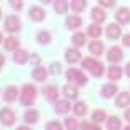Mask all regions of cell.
Here are the masks:
<instances>
[{"mask_svg": "<svg viewBox=\"0 0 130 130\" xmlns=\"http://www.w3.org/2000/svg\"><path fill=\"white\" fill-rule=\"evenodd\" d=\"M125 119L130 122V108H128V110H125Z\"/></svg>", "mask_w": 130, "mask_h": 130, "instance_id": "b9f144b4", "label": "cell"}, {"mask_svg": "<svg viewBox=\"0 0 130 130\" xmlns=\"http://www.w3.org/2000/svg\"><path fill=\"white\" fill-rule=\"evenodd\" d=\"M105 34H107V37L110 38V40H117V38L122 35V30H120V27L117 23H108L107 28H105Z\"/></svg>", "mask_w": 130, "mask_h": 130, "instance_id": "ba28073f", "label": "cell"}, {"mask_svg": "<svg viewBox=\"0 0 130 130\" xmlns=\"http://www.w3.org/2000/svg\"><path fill=\"white\" fill-rule=\"evenodd\" d=\"M8 4H10L12 7L15 8V10H20V8L23 7V4H22V0H8Z\"/></svg>", "mask_w": 130, "mask_h": 130, "instance_id": "8d00e7d4", "label": "cell"}, {"mask_svg": "<svg viewBox=\"0 0 130 130\" xmlns=\"http://www.w3.org/2000/svg\"><path fill=\"white\" fill-rule=\"evenodd\" d=\"M42 4H50V2H54V0H40Z\"/></svg>", "mask_w": 130, "mask_h": 130, "instance_id": "ee69618b", "label": "cell"}, {"mask_svg": "<svg viewBox=\"0 0 130 130\" xmlns=\"http://www.w3.org/2000/svg\"><path fill=\"white\" fill-rule=\"evenodd\" d=\"M67 80H69L70 84L87 85V77L82 73V70H77V69H69L67 70Z\"/></svg>", "mask_w": 130, "mask_h": 130, "instance_id": "3957f363", "label": "cell"}, {"mask_svg": "<svg viewBox=\"0 0 130 130\" xmlns=\"http://www.w3.org/2000/svg\"><path fill=\"white\" fill-rule=\"evenodd\" d=\"M92 119H93V122L100 123V122H103V120L107 119V113H105V110H95L93 115H92Z\"/></svg>", "mask_w": 130, "mask_h": 130, "instance_id": "d6a6232c", "label": "cell"}, {"mask_svg": "<svg viewBox=\"0 0 130 130\" xmlns=\"http://www.w3.org/2000/svg\"><path fill=\"white\" fill-rule=\"evenodd\" d=\"M28 15H30V19L34 20V22H42V20L45 19V10H43L42 7L35 5V7H30Z\"/></svg>", "mask_w": 130, "mask_h": 130, "instance_id": "52a82bcc", "label": "cell"}, {"mask_svg": "<svg viewBox=\"0 0 130 130\" xmlns=\"http://www.w3.org/2000/svg\"><path fill=\"white\" fill-rule=\"evenodd\" d=\"M2 40H4V38H2V34H0V43H2Z\"/></svg>", "mask_w": 130, "mask_h": 130, "instance_id": "bcb514c9", "label": "cell"}, {"mask_svg": "<svg viewBox=\"0 0 130 130\" xmlns=\"http://www.w3.org/2000/svg\"><path fill=\"white\" fill-rule=\"evenodd\" d=\"M0 122L4 123L5 127H12L13 123H15V113H13V110L8 107H4L2 110H0Z\"/></svg>", "mask_w": 130, "mask_h": 130, "instance_id": "277c9868", "label": "cell"}, {"mask_svg": "<svg viewBox=\"0 0 130 130\" xmlns=\"http://www.w3.org/2000/svg\"><path fill=\"white\" fill-rule=\"evenodd\" d=\"M122 128V123H120V119L117 115H112L107 119V130H120Z\"/></svg>", "mask_w": 130, "mask_h": 130, "instance_id": "ffe728a7", "label": "cell"}, {"mask_svg": "<svg viewBox=\"0 0 130 130\" xmlns=\"http://www.w3.org/2000/svg\"><path fill=\"white\" fill-rule=\"evenodd\" d=\"M4 27L7 32H10V34H15V32L20 30V20L17 19L15 15H8L7 19H5V23Z\"/></svg>", "mask_w": 130, "mask_h": 130, "instance_id": "5b68a950", "label": "cell"}, {"mask_svg": "<svg viewBox=\"0 0 130 130\" xmlns=\"http://www.w3.org/2000/svg\"><path fill=\"white\" fill-rule=\"evenodd\" d=\"M32 62H34V63H40V57H38V55L37 54H35V55H32Z\"/></svg>", "mask_w": 130, "mask_h": 130, "instance_id": "ab89813d", "label": "cell"}, {"mask_svg": "<svg viewBox=\"0 0 130 130\" xmlns=\"http://www.w3.org/2000/svg\"><path fill=\"white\" fill-rule=\"evenodd\" d=\"M65 127H67V130H78V128H80L78 122H77L73 117H69V119L65 120Z\"/></svg>", "mask_w": 130, "mask_h": 130, "instance_id": "1f68e13d", "label": "cell"}, {"mask_svg": "<svg viewBox=\"0 0 130 130\" xmlns=\"http://www.w3.org/2000/svg\"><path fill=\"white\" fill-rule=\"evenodd\" d=\"M17 95H19V90H17V87H8L7 90H5V97H4V100L5 102H8V103H12V102H15L17 100Z\"/></svg>", "mask_w": 130, "mask_h": 130, "instance_id": "44dd1931", "label": "cell"}, {"mask_svg": "<svg viewBox=\"0 0 130 130\" xmlns=\"http://www.w3.org/2000/svg\"><path fill=\"white\" fill-rule=\"evenodd\" d=\"M122 42H123V45H125V47H130V34L123 35V38H122Z\"/></svg>", "mask_w": 130, "mask_h": 130, "instance_id": "f35d334b", "label": "cell"}, {"mask_svg": "<svg viewBox=\"0 0 130 130\" xmlns=\"http://www.w3.org/2000/svg\"><path fill=\"white\" fill-rule=\"evenodd\" d=\"M4 47H5V50H17L19 48V40L15 37H8L4 42Z\"/></svg>", "mask_w": 130, "mask_h": 130, "instance_id": "4316f807", "label": "cell"}, {"mask_svg": "<svg viewBox=\"0 0 130 130\" xmlns=\"http://www.w3.org/2000/svg\"><path fill=\"white\" fill-rule=\"evenodd\" d=\"M100 92H102L103 99H110V97H113L115 93H117V85L115 84H105Z\"/></svg>", "mask_w": 130, "mask_h": 130, "instance_id": "5bb4252c", "label": "cell"}, {"mask_svg": "<svg viewBox=\"0 0 130 130\" xmlns=\"http://www.w3.org/2000/svg\"><path fill=\"white\" fill-rule=\"evenodd\" d=\"M13 62H15V63H19V65L27 63V62H28V54L23 48L13 50Z\"/></svg>", "mask_w": 130, "mask_h": 130, "instance_id": "30bf717a", "label": "cell"}, {"mask_svg": "<svg viewBox=\"0 0 130 130\" xmlns=\"http://www.w3.org/2000/svg\"><path fill=\"white\" fill-rule=\"evenodd\" d=\"M115 103H117V107H128L130 105V93H127V92H122V93H119V97L115 99Z\"/></svg>", "mask_w": 130, "mask_h": 130, "instance_id": "d6986e66", "label": "cell"}, {"mask_svg": "<svg viewBox=\"0 0 130 130\" xmlns=\"http://www.w3.org/2000/svg\"><path fill=\"white\" fill-rule=\"evenodd\" d=\"M80 52L77 48H69L67 52H65V60L69 62V63H75V62H78L80 60Z\"/></svg>", "mask_w": 130, "mask_h": 130, "instance_id": "2e32d148", "label": "cell"}, {"mask_svg": "<svg viewBox=\"0 0 130 130\" xmlns=\"http://www.w3.org/2000/svg\"><path fill=\"white\" fill-rule=\"evenodd\" d=\"M99 4L102 5V7H113L115 0H99Z\"/></svg>", "mask_w": 130, "mask_h": 130, "instance_id": "74e56055", "label": "cell"}, {"mask_svg": "<svg viewBox=\"0 0 130 130\" xmlns=\"http://www.w3.org/2000/svg\"><path fill=\"white\" fill-rule=\"evenodd\" d=\"M70 110V103L67 100H62V102H55V112L58 115H65Z\"/></svg>", "mask_w": 130, "mask_h": 130, "instance_id": "cb8c5ba5", "label": "cell"}, {"mask_svg": "<svg viewBox=\"0 0 130 130\" xmlns=\"http://www.w3.org/2000/svg\"><path fill=\"white\" fill-rule=\"evenodd\" d=\"M122 57H123V54H122V48H120V47H112V48H108L107 60L110 62V63H117V62H120Z\"/></svg>", "mask_w": 130, "mask_h": 130, "instance_id": "8992f818", "label": "cell"}, {"mask_svg": "<svg viewBox=\"0 0 130 130\" xmlns=\"http://www.w3.org/2000/svg\"><path fill=\"white\" fill-rule=\"evenodd\" d=\"M4 62H5V58H4V55L0 54V69H2V65H4Z\"/></svg>", "mask_w": 130, "mask_h": 130, "instance_id": "7bdbcfd3", "label": "cell"}, {"mask_svg": "<svg viewBox=\"0 0 130 130\" xmlns=\"http://www.w3.org/2000/svg\"><path fill=\"white\" fill-rule=\"evenodd\" d=\"M115 17H117V22L122 23V25H127V23H130V10L128 8H119L117 10V13H115Z\"/></svg>", "mask_w": 130, "mask_h": 130, "instance_id": "9c48e42d", "label": "cell"}, {"mask_svg": "<svg viewBox=\"0 0 130 130\" xmlns=\"http://www.w3.org/2000/svg\"><path fill=\"white\" fill-rule=\"evenodd\" d=\"M82 67H84L85 70H88L93 77H102L103 70H105L103 65H102V62L93 60V58H84V60H82Z\"/></svg>", "mask_w": 130, "mask_h": 130, "instance_id": "6da1fadb", "label": "cell"}, {"mask_svg": "<svg viewBox=\"0 0 130 130\" xmlns=\"http://www.w3.org/2000/svg\"><path fill=\"white\" fill-rule=\"evenodd\" d=\"M38 112L37 110H28L27 113H25V122L27 123H37V120H38Z\"/></svg>", "mask_w": 130, "mask_h": 130, "instance_id": "f1b7e54d", "label": "cell"}, {"mask_svg": "<svg viewBox=\"0 0 130 130\" xmlns=\"http://www.w3.org/2000/svg\"><path fill=\"white\" fill-rule=\"evenodd\" d=\"M72 42L75 43L77 47H82V45H85V34H82V32H77V34H73V37H72Z\"/></svg>", "mask_w": 130, "mask_h": 130, "instance_id": "4dcf8cb0", "label": "cell"}, {"mask_svg": "<svg viewBox=\"0 0 130 130\" xmlns=\"http://www.w3.org/2000/svg\"><path fill=\"white\" fill-rule=\"evenodd\" d=\"M70 4L67 2V0H55V4H54V10L55 13H58V15H63V13H67V10H69Z\"/></svg>", "mask_w": 130, "mask_h": 130, "instance_id": "9a60e30c", "label": "cell"}, {"mask_svg": "<svg viewBox=\"0 0 130 130\" xmlns=\"http://www.w3.org/2000/svg\"><path fill=\"white\" fill-rule=\"evenodd\" d=\"M107 75H108V78H110V80L117 82V80H120V78H122V69H120L119 65H112L110 69H108Z\"/></svg>", "mask_w": 130, "mask_h": 130, "instance_id": "e0dca14e", "label": "cell"}, {"mask_svg": "<svg viewBox=\"0 0 130 130\" xmlns=\"http://www.w3.org/2000/svg\"><path fill=\"white\" fill-rule=\"evenodd\" d=\"M123 130H130V127H125V128H123Z\"/></svg>", "mask_w": 130, "mask_h": 130, "instance_id": "7dc6e473", "label": "cell"}, {"mask_svg": "<svg viewBox=\"0 0 130 130\" xmlns=\"http://www.w3.org/2000/svg\"><path fill=\"white\" fill-rule=\"evenodd\" d=\"M87 35L92 38H99L102 35V27H100V23H92V25H88L87 27Z\"/></svg>", "mask_w": 130, "mask_h": 130, "instance_id": "ac0fdd59", "label": "cell"}, {"mask_svg": "<svg viewBox=\"0 0 130 130\" xmlns=\"http://www.w3.org/2000/svg\"><path fill=\"white\" fill-rule=\"evenodd\" d=\"M63 95L67 97V99H77V97H78V88L77 87H73V85H65L63 87Z\"/></svg>", "mask_w": 130, "mask_h": 130, "instance_id": "603a6c76", "label": "cell"}, {"mask_svg": "<svg viewBox=\"0 0 130 130\" xmlns=\"http://www.w3.org/2000/svg\"><path fill=\"white\" fill-rule=\"evenodd\" d=\"M80 130H100V127L95 125V123H92V122H82Z\"/></svg>", "mask_w": 130, "mask_h": 130, "instance_id": "e575fe53", "label": "cell"}, {"mask_svg": "<svg viewBox=\"0 0 130 130\" xmlns=\"http://www.w3.org/2000/svg\"><path fill=\"white\" fill-rule=\"evenodd\" d=\"M88 50H90L93 55H102V52H103V43L99 42V40H93V42H90V45H88Z\"/></svg>", "mask_w": 130, "mask_h": 130, "instance_id": "484cf974", "label": "cell"}, {"mask_svg": "<svg viewBox=\"0 0 130 130\" xmlns=\"http://www.w3.org/2000/svg\"><path fill=\"white\" fill-rule=\"evenodd\" d=\"M60 70H62V65H60V63H57V62H55V63H52V65L48 67V72L52 73V75H57Z\"/></svg>", "mask_w": 130, "mask_h": 130, "instance_id": "d590c367", "label": "cell"}, {"mask_svg": "<svg viewBox=\"0 0 130 130\" xmlns=\"http://www.w3.org/2000/svg\"><path fill=\"white\" fill-rule=\"evenodd\" d=\"M125 73H127V77H130V63H127V67H125Z\"/></svg>", "mask_w": 130, "mask_h": 130, "instance_id": "60d3db41", "label": "cell"}, {"mask_svg": "<svg viewBox=\"0 0 130 130\" xmlns=\"http://www.w3.org/2000/svg\"><path fill=\"white\" fill-rule=\"evenodd\" d=\"M90 15H92V19L95 20L97 23H102L103 20L107 19V15H105V12H103L100 7H95V8H92V13H90Z\"/></svg>", "mask_w": 130, "mask_h": 130, "instance_id": "7402d4cb", "label": "cell"}, {"mask_svg": "<svg viewBox=\"0 0 130 130\" xmlns=\"http://www.w3.org/2000/svg\"><path fill=\"white\" fill-rule=\"evenodd\" d=\"M37 40L40 45H47V43L52 42V35L48 34V32H40V34L37 35Z\"/></svg>", "mask_w": 130, "mask_h": 130, "instance_id": "83f0119b", "label": "cell"}, {"mask_svg": "<svg viewBox=\"0 0 130 130\" xmlns=\"http://www.w3.org/2000/svg\"><path fill=\"white\" fill-rule=\"evenodd\" d=\"M37 97V88L34 85H23L22 93H20V103L22 105H32Z\"/></svg>", "mask_w": 130, "mask_h": 130, "instance_id": "7a4b0ae2", "label": "cell"}, {"mask_svg": "<svg viewBox=\"0 0 130 130\" xmlns=\"http://www.w3.org/2000/svg\"><path fill=\"white\" fill-rule=\"evenodd\" d=\"M85 112H87V105H85L84 102H78L73 105V113L77 115V117H82V115H85Z\"/></svg>", "mask_w": 130, "mask_h": 130, "instance_id": "f546056e", "label": "cell"}, {"mask_svg": "<svg viewBox=\"0 0 130 130\" xmlns=\"http://www.w3.org/2000/svg\"><path fill=\"white\" fill-rule=\"evenodd\" d=\"M0 19H2V10H0Z\"/></svg>", "mask_w": 130, "mask_h": 130, "instance_id": "c3c4849f", "label": "cell"}, {"mask_svg": "<svg viewBox=\"0 0 130 130\" xmlns=\"http://www.w3.org/2000/svg\"><path fill=\"white\" fill-rule=\"evenodd\" d=\"M43 95L48 102H57V97H58V88L55 85H48V87L43 88Z\"/></svg>", "mask_w": 130, "mask_h": 130, "instance_id": "8fae6325", "label": "cell"}, {"mask_svg": "<svg viewBox=\"0 0 130 130\" xmlns=\"http://www.w3.org/2000/svg\"><path fill=\"white\" fill-rule=\"evenodd\" d=\"M65 25H67V28H69V30H77V28H80V25H82V19H80V17H77V15L67 17Z\"/></svg>", "mask_w": 130, "mask_h": 130, "instance_id": "4fadbf2b", "label": "cell"}, {"mask_svg": "<svg viewBox=\"0 0 130 130\" xmlns=\"http://www.w3.org/2000/svg\"><path fill=\"white\" fill-rule=\"evenodd\" d=\"M17 130H30V128H28V127H19Z\"/></svg>", "mask_w": 130, "mask_h": 130, "instance_id": "f6af8a7d", "label": "cell"}, {"mask_svg": "<svg viewBox=\"0 0 130 130\" xmlns=\"http://www.w3.org/2000/svg\"><path fill=\"white\" fill-rule=\"evenodd\" d=\"M48 70L47 69H43V67H35L34 70H32V77H34V80H37V82H43L47 78V75H48Z\"/></svg>", "mask_w": 130, "mask_h": 130, "instance_id": "7c38bea8", "label": "cell"}, {"mask_svg": "<svg viewBox=\"0 0 130 130\" xmlns=\"http://www.w3.org/2000/svg\"><path fill=\"white\" fill-rule=\"evenodd\" d=\"M85 7H87V0H70V8L73 12H84Z\"/></svg>", "mask_w": 130, "mask_h": 130, "instance_id": "d4e9b609", "label": "cell"}, {"mask_svg": "<svg viewBox=\"0 0 130 130\" xmlns=\"http://www.w3.org/2000/svg\"><path fill=\"white\" fill-rule=\"evenodd\" d=\"M45 130H63V128H62V125H60L58 120H50V122L45 125Z\"/></svg>", "mask_w": 130, "mask_h": 130, "instance_id": "836d02e7", "label": "cell"}]
</instances>
